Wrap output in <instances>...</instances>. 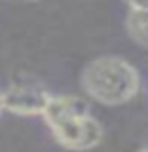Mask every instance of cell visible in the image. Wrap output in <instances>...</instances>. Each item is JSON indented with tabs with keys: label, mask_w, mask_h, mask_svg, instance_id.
Returning <instances> with one entry per match:
<instances>
[{
	"label": "cell",
	"mask_w": 148,
	"mask_h": 152,
	"mask_svg": "<svg viewBox=\"0 0 148 152\" xmlns=\"http://www.w3.org/2000/svg\"><path fill=\"white\" fill-rule=\"evenodd\" d=\"M51 93L36 78L25 76L12 82L2 91L4 110L17 116H42Z\"/></svg>",
	"instance_id": "3957f363"
},
{
	"label": "cell",
	"mask_w": 148,
	"mask_h": 152,
	"mask_svg": "<svg viewBox=\"0 0 148 152\" xmlns=\"http://www.w3.org/2000/svg\"><path fill=\"white\" fill-rule=\"evenodd\" d=\"M4 112V104H2V91H0V114Z\"/></svg>",
	"instance_id": "8992f818"
},
{
	"label": "cell",
	"mask_w": 148,
	"mask_h": 152,
	"mask_svg": "<svg viewBox=\"0 0 148 152\" xmlns=\"http://www.w3.org/2000/svg\"><path fill=\"white\" fill-rule=\"evenodd\" d=\"M129 8H141V10H148V0H125Z\"/></svg>",
	"instance_id": "5b68a950"
},
{
	"label": "cell",
	"mask_w": 148,
	"mask_h": 152,
	"mask_svg": "<svg viewBox=\"0 0 148 152\" xmlns=\"http://www.w3.org/2000/svg\"><path fill=\"white\" fill-rule=\"evenodd\" d=\"M139 152H148V146H144V148H141Z\"/></svg>",
	"instance_id": "52a82bcc"
},
{
	"label": "cell",
	"mask_w": 148,
	"mask_h": 152,
	"mask_svg": "<svg viewBox=\"0 0 148 152\" xmlns=\"http://www.w3.org/2000/svg\"><path fill=\"white\" fill-rule=\"evenodd\" d=\"M125 31L141 48H148V10L129 8L125 15Z\"/></svg>",
	"instance_id": "277c9868"
},
{
	"label": "cell",
	"mask_w": 148,
	"mask_h": 152,
	"mask_svg": "<svg viewBox=\"0 0 148 152\" xmlns=\"http://www.w3.org/2000/svg\"><path fill=\"white\" fill-rule=\"evenodd\" d=\"M42 118L53 139L69 150H91L103 139V127L89 112V104L74 95H51Z\"/></svg>",
	"instance_id": "6da1fadb"
},
{
	"label": "cell",
	"mask_w": 148,
	"mask_h": 152,
	"mask_svg": "<svg viewBox=\"0 0 148 152\" xmlns=\"http://www.w3.org/2000/svg\"><path fill=\"white\" fill-rule=\"evenodd\" d=\"M82 89L104 107L129 103L141 89L139 70L116 55H103L89 61L80 76Z\"/></svg>",
	"instance_id": "7a4b0ae2"
}]
</instances>
